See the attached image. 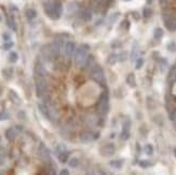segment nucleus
<instances>
[{"label": "nucleus", "mask_w": 176, "mask_h": 175, "mask_svg": "<svg viewBox=\"0 0 176 175\" xmlns=\"http://www.w3.org/2000/svg\"><path fill=\"white\" fill-rule=\"evenodd\" d=\"M38 109H39V111L41 113L42 116L46 119H48L49 121H51V122L54 123L57 120V116L55 115L54 109H51L48 105H46V104L39 103L38 104Z\"/></svg>", "instance_id": "1"}, {"label": "nucleus", "mask_w": 176, "mask_h": 175, "mask_svg": "<svg viewBox=\"0 0 176 175\" xmlns=\"http://www.w3.org/2000/svg\"><path fill=\"white\" fill-rule=\"evenodd\" d=\"M88 49H84V46H80L75 50V54H73V61L76 63V65L79 67H83L84 62L88 57V53H87Z\"/></svg>", "instance_id": "2"}, {"label": "nucleus", "mask_w": 176, "mask_h": 175, "mask_svg": "<svg viewBox=\"0 0 176 175\" xmlns=\"http://www.w3.org/2000/svg\"><path fill=\"white\" fill-rule=\"evenodd\" d=\"M46 75H47V69L44 67V60L43 58H39V60H37L35 68H34L35 80L40 79V78H46Z\"/></svg>", "instance_id": "3"}, {"label": "nucleus", "mask_w": 176, "mask_h": 175, "mask_svg": "<svg viewBox=\"0 0 176 175\" xmlns=\"http://www.w3.org/2000/svg\"><path fill=\"white\" fill-rule=\"evenodd\" d=\"M90 74H91V77L93 78L94 81H96L97 83H101V84L105 83V74H104L103 68L99 66L97 64L90 70Z\"/></svg>", "instance_id": "4"}, {"label": "nucleus", "mask_w": 176, "mask_h": 175, "mask_svg": "<svg viewBox=\"0 0 176 175\" xmlns=\"http://www.w3.org/2000/svg\"><path fill=\"white\" fill-rule=\"evenodd\" d=\"M99 113L106 115L109 110V96L106 91L101 93L99 95Z\"/></svg>", "instance_id": "5"}, {"label": "nucleus", "mask_w": 176, "mask_h": 175, "mask_svg": "<svg viewBox=\"0 0 176 175\" xmlns=\"http://www.w3.org/2000/svg\"><path fill=\"white\" fill-rule=\"evenodd\" d=\"M36 92L38 97H43L48 92V83L46 78H40L36 80Z\"/></svg>", "instance_id": "6"}, {"label": "nucleus", "mask_w": 176, "mask_h": 175, "mask_svg": "<svg viewBox=\"0 0 176 175\" xmlns=\"http://www.w3.org/2000/svg\"><path fill=\"white\" fill-rule=\"evenodd\" d=\"M163 22L165 27L171 31L176 30V17L171 13H163Z\"/></svg>", "instance_id": "7"}, {"label": "nucleus", "mask_w": 176, "mask_h": 175, "mask_svg": "<svg viewBox=\"0 0 176 175\" xmlns=\"http://www.w3.org/2000/svg\"><path fill=\"white\" fill-rule=\"evenodd\" d=\"M38 152H39V157H40V159L43 161L44 164L48 165V164L51 163L52 159H51V157H50V150L48 149L47 147H46L43 144H40L39 149H38Z\"/></svg>", "instance_id": "8"}, {"label": "nucleus", "mask_w": 176, "mask_h": 175, "mask_svg": "<svg viewBox=\"0 0 176 175\" xmlns=\"http://www.w3.org/2000/svg\"><path fill=\"white\" fill-rule=\"evenodd\" d=\"M44 8V12L50 19L52 20H58L60 17L57 16L56 11H55V7H54V1H48L43 5Z\"/></svg>", "instance_id": "9"}, {"label": "nucleus", "mask_w": 176, "mask_h": 175, "mask_svg": "<svg viewBox=\"0 0 176 175\" xmlns=\"http://www.w3.org/2000/svg\"><path fill=\"white\" fill-rule=\"evenodd\" d=\"M23 128L22 125H15V127H12V128H9V129L5 131V137L8 141H14L15 137L19 135V133L21 132Z\"/></svg>", "instance_id": "10"}, {"label": "nucleus", "mask_w": 176, "mask_h": 175, "mask_svg": "<svg viewBox=\"0 0 176 175\" xmlns=\"http://www.w3.org/2000/svg\"><path fill=\"white\" fill-rule=\"evenodd\" d=\"M99 137V133H95L92 131H88V132H83L80 135V141L84 143V144H88V143H92L95 139Z\"/></svg>", "instance_id": "11"}, {"label": "nucleus", "mask_w": 176, "mask_h": 175, "mask_svg": "<svg viewBox=\"0 0 176 175\" xmlns=\"http://www.w3.org/2000/svg\"><path fill=\"white\" fill-rule=\"evenodd\" d=\"M130 128H131V120L125 119L122 123V132L120 135V137L123 141H126V139H130Z\"/></svg>", "instance_id": "12"}, {"label": "nucleus", "mask_w": 176, "mask_h": 175, "mask_svg": "<svg viewBox=\"0 0 176 175\" xmlns=\"http://www.w3.org/2000/svg\"><path fill=\"white\" fill-rule=\"evenodd\" d=\"M114 144H106L101 147L99 149V154H102L103 157H110L114 154Z\"/></svg>", "instance_id": "13"}, {"label": "nucleus", "mask_w": 176, "mask_h": 175, "mask_svg": "<svg viewBox=\"0 0 176 175\" xmlns=\"http://www.w3.org/2000/svg\"><path fill=\"white\" fill-rule=\"evenodd\" d=\"M95 65H96V62H95V60H94L93 55H88L85 62H84V65H83V68H84V70L90 72Z\"/></svg>", "instance_id": "14"}, {"label": "nucleus", "mask_w": 176, "mask_h": 175, "mask_svg": "<svg viewBox=\"0 0 176 175\" xmlns=\"http://www.w3.org/2000/svg\"><path fill=\"white\" fill-rule=\"evenodd\" d=\"M75 50H76V46H75L73 42L67 41L65 43V46H64V52H65V54L68 57H70L73 55V53H75Z\"/></svg>", "instance_id": "15"}, {"label": "nucleus", "mask_w": 176, "mask_h": 175, "mask_svg": "<svg viewBox=\"0 0 176 175\" xmlns=\"http://www.w3.org/2000/svg\"><path fill=\"white\" fill-rule=\"evenodd\" d=\"M84 121L88 127H95L97 124V118L94 116V115H88L85 118H84Z\"/></svg>", "instance_id": "16"}, {"label": "nucleus", "mask_w": 176, "mask_h": 175, "mask_svg": "<svg viewBox=\"0 0 176 175\" xmlns=\"http://www.w3.org/2000/svg\"><path fill=\"white\" fill-rule=\"evenodd\" d=\"M9 98L11 99V102L13 104H15V105H21L22 104V101H21V98H20V96H19L14 91H12V90L9 91Z\"/></svg>", "instance_id": "17"}, {"label": "nucleus", "mask_w": 176, "mask_h": 175, "mask_svg": "<svg viewBox=\"0 0 176 175\" xmlns=\"http://www.w3.org/2000/svg\"><path fill=\"white\" fill-rule=\"evenodd\" d=\"M57 158L58 160L62 162V163H65V162H68V158H69V152L67 150H64L62 152L57 154Z\"/></svg>", "instance_id": "18"}, {"label": "nucleus", "mask_w": 176, "mask_h": 175, "mask_svg": "<svg viewBox=\"0 0 176 175\" xmlns=\"http://www.w3.org/2000/svg\"><path fill=\"white\" fill-rule=\"evenodd\" d=\"M126 82L129 84L131 88H135L136 87V80H135V76L133 72H131L128 75V77H126Z\"/></svg>", "instance_id": "19"}, {"label": "nucleus", "mask_w": 176, "mask_h": 175, "mask_svg": "<svg viewBox=\"0 0 176 175\" xmlns=\"http://www.w3.org/2000/svg\"><path fill=\"white\" fill-rule=\"evenodd\" d=\"M81 17H82L83 21H91V19H92V12L90 10H88V9H84L81 12Z\"/></svg>", "instance_id": "20"}, {"label": "nucleus", "mask_w": 176, "mask_h": 175, "mask_svg": "<svg viewBox=\"0 0 176 175\" xmlns=\"http://www.w3.org/2000/svg\"><path fill=\"white\" fill-rule=\"evenodd\" d=\"M163 29L160 28V27H157L154 29V38H155V40H160L161 38L163 37Z\"/></svg>", "instance_id": "21"}, {"label": "nucleus", "mask_w": 176, "mask_h": 175, "mask_svg": "<svg viewBox=\"0 0 176 175\" xmlns=\"http://www.w3.org/2000/svg\"><path fill=\"white\" fill-rule=\"evenodd\" d=\"M54 7H55V11H56V14L58 17H61L63 13V5L62 2L60 1H54Z\"/></svg>", "instance_id": "22"}, {"label": "nucleus", "mask_w": 176, "mask_h": 175, "mask_svg": "<svg viewBox=\"0 0 176 175\" xmlns=\"http://www.w3.org/2000/svg\"><path fill=\"white\" fill-rule=\"evenodd\" d=\"M26 16H27L28 20H34V19H36V16H37L36 10H34V9H28V10L26 11Z\"/></svg>", "instance_id": "23"}, {"label": "nucleus", "mask_w": 176, "mask_h": 175, "mask_svg": "<svg viewBox=\"0 0 176 175\" xmlns=\"http://www.w3.org/2000/svg\"><path fill=\"white\" fill-rule=\"evenodd\" d=\"M107 62H108L109 64H111V65L116 64V63L118 62V54H116V53H111V54L108 56V58H107Z\"/></svg>", "instance_id": "24"}, {"label": "nucleus", "mask_w": 176, "mask_h": 175, "mask_svg": "<svg viewBox=\"0 0 176 175\" xmlns=\"http://www.w3.org/2000/svg\"><path fill=\"white\" fill-rule=\"evenodd\" d=\"M2 75L5 79H11L12 78V75H13V69L12 68H5L2 70Z\"/></svg>", "instance_id": "25"}, {"label": "nucleus", "mask_w": 176, "mask_h": 175, "mask_svg": "<svg viewBox=\"0 0 176 175\" xmlns=\"http://www.w3.org/2000/svg\"><path fill=\"white\" fill-rule=\"evenodd\" d=\"M109 164L111 165L112 168H114V169H121L122 165H123V162L121 160H112V161H110Z\"/></svg>", "instance_id": "26"}, {"label": "nucleus", "mask_w": 176, "mask_h": 175, "mask_svg": "<svg viewBox=\"0 0 176 175\" xmlns=\"http://www.w3.org/2000/svg\"><path fill=\"white\" fill-rule=\"evenodd\" d=\"M8 25H9V27H10L11 29H13L14 31L17 30V26H16L15 20L13 19V16H12V17H10V19L8 20Z\"/></svg>", "instance_id": "27"}, {"label": "nucleus", "mask_w": 176, "mask_h": 175, "mask_svg": "<svg viewBox=\"0 0 176 175\" xmlns=\"http://www.w3.org/2000/svg\"><path fill=\"white\" fill-rule=\"evenodd\" d=\"M140 168H144V169H147V168H149V166H151V163L149 160H140Z\"/></svg>", "instance_id": "28"}, {"label": "nucleus", "mask_w": 176, "mask_h": 175, "mask_svg": "<svg viewBox=\"0 0 176 175\" xmlns=\"http://www.w3.org/2000/svg\"><path fill=\"white\" fill-rule=\"evenodd\" d=\"M17 60H19L17 53H16V52H11L10 55H9V61H10L11 63H16L17 62Z\"/></svg>", "instance_id": "29"}, {"label": "nucleus", "mask_w": 176, "mask_h": 175, "mask_svg": "<svg viewBox=\"0 0 176 175\" xmlns=\"http://www.w3.org/2000/svg\"><path fill=\"white\" fill-rule=\"evenodd\" d=\"M68 165L70 168H77L78 165H79V160L77 158H71V159L68 161Z\"/></svg>", "instance_id": "30"}, {"label": "nucleus", "mask_w": 176, "mask_h": 175, "mask_svg": "<svg viewBox=\"0 0 176 175\" xmlns=\"http://www.w3.org/2000/svg\"><path fill=\"white\" fill-rule=\"evenodd\" d=\"M143 15H144V17H146V19L150 17V16L152 15V10H151L150 8H144V10H143Z\"/></svg>", "instance_id": "31"}, {"label": "nucleus", "mask_w": 176, "mask_h": 175, "mask_svg": "<svg viewBox=\"0 0 176 175\" xmlns=\"http://www.w3.org/2000/svg\"><path fill=\"white\" fill-rule=\"evenodd\" d=\"M169 118L172 121H176V108L174 109H169Z\"/></svg>", "instance_id": "32"}, {"label": "nucleus", "mask_w": 176, "mask_h": 175, "mask_svg": "<svg viewBox=\"0 0 176 175\" xmlns=\"http://www.w3.org/2000/svg\"><path fill=\"white\" fill-rule=\"evenodd\" d=\"M144 151H145L147 154L151 156V154H152V152H154V147H152L150 144H147L145 147H144Z\"/></svg>", "instance_id": "33"}, {"label": "nucleus", "mask_w": 176, "mask_h": 175, "mask_svg": "<svg viewBox=\"0 0 176 175\" xmlns=\"http://www.w3.org/2000/svg\"><path fill=\"white\" fill-rule=\"evenodd\" d=\"M166 48H167V50L171 52H176V43L174 41H170L169 43H167V46H166Z\"/></svg>", "instance_id": "34"}, {"label": "nucleus", "mask_w": 176, "mask_h": 175, "mask_svg": "<svg viewBox=\"0 0 176 175\" xmlns=\"http://www.w3.org/2000/svg\"><path fill=\"white\" fill-rule=\"evenodd\" d=\"M13 46H14V43L12 41H7L3 43V46H2V48H3V50H10V49H12L13 48Z\"/></svg>", "instance_id": "35"}, {"label": "nucleus", "mask_w": 176, "mask_h": 175, "mask_svg": "<svg viewBox=\"0 0 176 175\" xmlns=\"http://www.w3.org/2000/svg\"><path fill=\"white\" fill-rule=\"evenodd\" d=\"M126 61V52H121L118 54V62H124Z\"/></svg>", "instance_id": "36"}, {"label": "nucleus", "mask_w": 176, "mask_h": 175, "mask_svg": "<svg viewBox=\"0 0 176 175\" xmlns=\"http://www.w3.org/2000/svg\"><path fill=\"white\" fill-rule=\"evenodd\" d=\"M143 65H144V58L143 57H138L136 60V69H140Z\"/></svg>", "instance_id": "37"}, {"label": "nucleus", "mask_w": 176, "mask_h": 175, "mask_svg": "<svg viewBox=\"0 0 176 175\" xmlns=\"http://www.w3.org/2000/svg\"><path fill=\"white\" fill-rule=\"evenodd\" d=\"M111 48L112 49H116V48H121L122 46V43L120 42V40H114V41L111 42Z\"/></svg>", "instance_id": "38"}, {"label": "nucleus", "mask_w": 176, "mask_h": 175, "mask_svg": "<svg viewBox=\"0 0 176 175\" xmlns=\"http://www.w3.org/2000/svg\"><path fill=\"white\" fill-rule=\"evenodd\" d=\"M10 118V115L7 113V111H2V113H0V121L1 120H7V119Z\"/></svg>", "instance_id": "39"}, {"label": "nucleus", "mask_w": 176, "mask_h": 175, "mask_svg": "<svg viewBox=\"0 0 176 175\" xmlns=\"http://www.w3.org/2000/svg\"><path fill=\"white\" fill-rule=\"evenodd\" d=\"M2 39H3V41L5 42L11 41V35L9 32H3V34H2Z\"/></svg>", "instance_id": "40"}, {"label": "nucleus", "mask_w": 176, "mask_h": 175, "mask_svg": "<svg viewBox=\"0 0 176 175\" xmlns=\"http://www.w3.org/2000/svg\"><path fill=\"white\" fill-rule=\"evenodd\" d=\"M118 17H119V13H114L112 15L109 17V20H110V23H111V24H114V22L118 20Z\"/></svg>", "instance_id": "41"}, {"label": "nucleus", "mask_w": 176, "mask_h": 175, "mask_svg": "<svg viewBox=\"0 0 176 175\" xmlns=\"http://www.w3.org/2000/svg\"><path fill=\"white\" fill-rule=\"evenodd\" d=\"M64 150H66V147L64 146L63 144L61 145H57V147H56V151H57V154H60V152H62V151H64Z\"/></svg>", "instance_id": "42"}, {"label": "nucleus", "mask_w": 176, "mask_h": 175, "mask_svg": "<svg viewBox=\"0 0 176 175\" xmlns=\"http://www.w3.org/2000/svg\"><path fill=\"white\" fill-rule=\"evenodd\" d=\"M60 174L61 175H68L69 174V172H68L67 169H64V170H62L61 172H60Z\"/></svg>", "instance_id": "43"}, {"label": "nucleus", "mask_w": 176, "mask_h": 175, "mask_svg": "<svg viewBox=\"0 0 176 175\" xmlns=\"http://www.w3.org/2000/svg\"><path fill=\"white\" fill-rule=\"evenodd\" d=\"M3 162H5V158H3V156L0 154V165L3 164Z\"/></svg>", "instance_id": "44"}, {"label": "nucleus", "mask_w": 176, "mask_h": 175, "mask_svg": "<svg viewBox=\"0 0 176 175\" xmlns=\"http://www.w3.org/2000/svg\"><path fill=\"white\" fill-rule=\"evenodd\" d=\"M154 1H155V0H146V2H147L148 5H151V3L154 2Z\"/></svg>", "instance_id": "45"}, {"label": "nucleus", "mask_w": 176, "mask_h": 175, "mask_svg": "<svg viewBox=\"0 0 176 175\" xmlns=\"http://www.w3.org/2000/svg\"><path fill=\"white\" fill-rule=\"evenodd\" d=\"M174 154H175V157H176V148L174 149Z\"/></svg>", "instance_id": "46"}, {"label": "nucleus", "mask_w": 176, "mask_h": 175, "mask_svg": "<svg viewBox=\"0 0 176 175\" xmlns=\"http://www.w3.org/2000/svg\"><path fill=\"white\" fill-rule=\"evenodd\" d=\"M2 21V17H1V15H0V22Z\"/></svg>", "instance_id": "47"}, {"label": "nucleus", "mask_w": 176, "mask_h": 175, "mask_svg": "<svg viewBox=\"0 0 176 175\" xmlns=\"http://www.w3.org/2000/svg\"><path fill=\"white\" fill-rule=\"evenodd\" d=\"M91 1H99V0H91Z\"/></svg>", "instance_id": "48"}, {"label": "nucleus", "mask_w": 176, "mask_h": 175, "mask_svg": "<svg viewBox=\"0 0 176 175\" xmlns=\"http://www.w3.org/2000/svg\"><path fill=\"white\" fill-rule=\"evenodd\" d=\"M0 93H1V90H0Z\"/></svg>", "instance_id": "49"}, {"label": "nucleus", "mask_w": 176, "mask_h": 175, "mask_svg": "<svg viewBox=\"0 0 176 175\" xmlns=\"http://www.w3.org/2000/svg\"><path fill=\"white\" fill-rule=\"evenodd\" d=\"M126 1H129V0H126Z\"/></svg>", "instance_id": "50"}]
</instances>
